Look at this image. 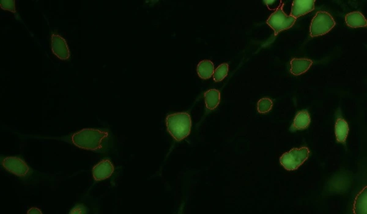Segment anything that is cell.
<instances>
[{
    "instance_id": "6da1fadb",
    "label": "cell",
    "mask_w": 367,
    "mask_h": 214,
    "mask_svg": "<svg viewBox=\"0 0 367 214\" xmlns=\"http://www.w3.org/2000/svg\"><path fill=\"white\" fill-rule=\"evenodd\" d=\"M108 136V132L99 129H84L73 134L72 141L79 148L96 151L102 148L103 141Z\"/></svg>"
},
{
    "instance_id": "7a4b0ae2",
    "label": "cell",
    "mask_w": 367,
    "mask_h": 214,
    "mask_svg": "<svg viewBox=\"0 0 367 214\" xmlns=\"http://www.w3.org/2000/svg\"><path fill=\"white\" fill-rule=\"evenodd\" d=\"M166 125L168 132L177 141L185 139L191 134V120L190 115L180 112L167 116Z\"/></svg>"
},
{
    "instance_id": "3957f363",
    "label": "cell",
    "mask_w": 367,
    "mask_h": 214,
    "mask_svg": "<svg viewBox=\"0 0 367 214\" xmlns=\"http://www.w3.org/2000/svg\"><path fill=\"white\" fill-rule=\"evenodd\" d=\"M310 151L307 147L293 148L280 158V164L287 171H294L308 159Z\"/></svg>"
},
{
    "instance_id": "277c9868",
    "label": "cell",
    "mask_w": 367,
    "mask_h": 214,
    "mask_svg": "<svg viewBox=\"0 0 367 214\" xmlns=\"http://www.w3.org/2000/svg\"><path fill=\"white\" fill-rule=\"evenodd\" d=\"M335 24V20L330 14L325 11H319L311 22L310 36L315 38L328 33Z\"/></svg>"
},
{
    "instance_id": "5b68a950",
    "label": "cell",
    "mask_w": 367,
    "mask_h": 214,
    "mask_svg": "<svg viewBox=\"0 0 367 214\" xmlns=\"http://www.w3.org/2000/svg\"><path fill=\"white\" fill-rule=\"evenodd\" d=\"M284 6V4L280 5L279 8L270 15L266 22L274 31L275 36H277L280 32L290 29L296 21V18L291 15H287L284 13L283 10Z\"/></svg>"
},
{
    "instance_id": "8992f818",
    "label": "cell",
    "mask_w": 367,
    "mask_h": 214,
    "mask_svg": "<svg viewBox=\"0 0 367 214\" xmlns=\"http://www.w3.org/2000/svg\"><path fill=\"white\" fill-rule=\"evenodd\" d=\"M2 165L7 171L18 177H25L30 172V168L27 163L17 157L4 158Z\"/></svg>"
},
{
    "instance_id": "52a82bcc",
    "label": "cell",
    "mask_w": 367,
    "mask_h": 214,
    "mask_svg": "<svg viewBox=\"0 0 367 214\" xmlns=\"http://www.w3.org/2000/svg\"><path fill=\"white\" fill-rule=\"evenodd\" d=\"M51 48L53 54L61 60H67L70 58V50L65 39L58 34L51 36Z\"/></svg>"
},
{
    "instance_id": "ba28073f",
    "label": "cell",
    "mask_w": 367,
    "mask_h": 214,
    "mask_svg": "<svg viewBox=\"0 0 367 214\" xmlns=\"http://www.w3.org/2000/svg\"><path fill=\"white\" fill-rule=\"evenodd\" d=\"M114 166L111 160H102L93 168V176L96 181L107 180L113 174Z\"/></svg>"
},
{
    "instance_id": "9c48e42d",
    "label": "cell",
    "mask_w": 367,
    "mask_h": 214,
    "mask_svg": "<svg viewBox=\"0 0 367 214\" xmlns=\"http://www.w3.org/2000/svg\"><path fill=\"white\" fill-rule=\"evenodd\" d=\"M315 0H296L293 2L290 15L297 18L315 9Z\"/></svg>"
},
{
    "instance_id": "30bf717a",
    "label": "cell",
    "mask_w": 367,
    "mask_h": 214,
    "mask_svg": "<svg viewBox=\"0 0 367 214\" xmlns=\"http://www.w3.org/2000/svg\"><path fill=\"white\" fill-rule=\"evenodd\" d=\"M290 64V73L298 76L305 73L312 66L313 61L307 58H293Z\"/></svg>"
},
{
    "instance_id": "8fae6325",
    "label": "cell",
    "mask_w": 367,
    "mask_h": 214,
    "mask_svg": "<svg viewBox=\"0 0 367 214\" xmlns=\"http://www.w3.org/2000/svg\"><path fill=\"white\" fill-rule=\"evenodd\" d=\"M345 21L348 26L352 28V29L367 26L366 18L361 13L358 11L352 12V13L348 14L345 16Z\"/></svg>"
},
{
    "instance_id": "7c38bea8",
    "label": "cell",
    "mask_w": 367,
    "mask_h": 214,
    "mask_svg": "<svg viewBox=\"0 0 367 214\" xmlns=\"http://www.w3.org/2000/svg\"><path fill=\"white\" fill-rule=\"evenodd\" d=\"M311 119L307 111H299L294 118L293 124L291 127L292 131L307 129L309 126Z\"/></svg>"
},
{
    "instance_id": "4fadbf2b",
    "label": "cell",
    "mask_w": 367,
    "mask_h": 214,
    "mask_svg": "<svg viewBox=\"0 0 367 214\" xmlns=\"http://www.w3.org/2000/svg\"><path fill=\"white\" fill-rule=\"evenodd\" d=\"M349 130L347 122L342 118H338L335 125V133L336 140L338 143H345Z\"/></svg>"
},
{
    "instance_id": "5bb4252c",
    "label": "cell",
    "mask_w": 367,
    "mask_h": 214,
    "mask_svg": "<svg viewBox=\"0 0 367 214\" xmlns=\"http://www.w3.org/2000/svg\"><path fill=\"white\" fill-rule=\"evenodd\" d=\"M206 107L210 110H213L221 102V92L219 90L211 89L205 92Z\"/></svg>"
},
{
    "instance_id": "9a60e30c",
    "label": "cell",
    "mask_w": 367,
    "mask_h": 214,
    "mask_svg": "<svg viewBox=\"0 0 367 214\" xmlns=\"http://www.w3.org/2000/svg\"><path fill=\"white\" fill-rule=\"evenodd\" d=\"M198 76L203 80H207L211 77L214 72V65L210 60H203L197 66Z\"/></svg>"
},
{
    "instance_id": "2e32d148",
    "label": "cell",
    "mask_w": 367,
    "mask_h": 214,
    "mask_svg": "<svg viewBox=\"0 0 367 214\" xmlns=\"http://www.w3.org/2000/svg\"><path fill=\"white\" fill-rule=\"evenodd\" d=\"M367 187L363 188L361 192L357 195L356 199H355L354 208V214H367Z\"/></svg>"
},
{
    "instance_id": "e0dca14e",
    "label": "cell",
    "mask_w": 367,
    "mask_h": 214,
    "mask_svg": "<svg viewBox=\"0 0 367 214\" xmlns=\"http://www.w3.org/2000/svg\"><path fill=\"white\" fill-rule=\"evenodd\" d=\"M229 71V65L227 63H223L215 70L213 74V78L215 82H219L225 79L228 75Z\"/></svg>"
},
{
    "instance_id": "ac0fdd59",
    "label": "cell",
    "mask_w": 367,
    "mask_h": 214,
    "mask_svg": "<svg viewBox=\"0 0 367 214\" xmlns=\"http://www.w3.org/2000/svg\"><path fill=\"white\" fill-rule=\"evenodd\" d=\"M272 107L273 102L272 100L269 98H263L258 101L257 109H258L259 113H266L270 112L272 110Z\"/></svg>"
},
{
    "instance_id": "d6986e66",
    "label": "cell",
    "mask_w": 367,
    "mask_h": 214,
    "mask_svg": "<svg viewBox=\"0 0 367 214\" xmlns=\"http://www.w3.org/2000/svg\"><path fill=\"white\" fill-rule=\"evenodd\" d=\"M0 6L3 10L10 11L14 13L16 12L15 0H3L0 2Z\"/></svg>"
},
{
    "instance_id": "ffe728a7",
    "label": "cell",
    "mask_w": 367,
    "mask_h": 214,
    "mask_svg": "<svg viewBox=\"0 0 367 214\" xmlns=\"http://www.w3.org/2000/svg\"><path fill=\"white\" fill-rule=\"evenodd\" d=\"M88 212L86 211V208L83 205H78L72 209L69 214H87Z\"/></svg>"
},
{
    "instance_id": "44dd1931",
    "label": "cell",
    "mask_w": 367,
    "mask_h": 214,
    "mask_svg": "<svg viewBox=\"0 0 367 214\" xmlns=\"http://www.w3.org/2000/svg\"><path fill=\"white\" fill-rule=\"evenodd\" d=\"M27 214H43L42 213V211H41L40 209L36 208H32V209H30L29 211L27 212Z\"/></svg>"
}]
</instances>
